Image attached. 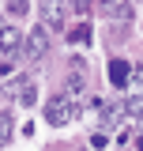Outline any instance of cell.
I'll return each mask as SVG.
<instances>
[{"mask_svg":"<svg viewBox=\"0 0 143 151\" xmlns=\"http://www.w3.org/2000/svg\"><path fill=\"white\" fill-rule=\"evenodd\" d=\"M75 113H79V106H75V98H72V94H53V98L45 102V121H49L53 129L72 125V121H75Z\"/></svg>","mask_w":143,"mask_h":151,"instance_id":"cell-1","label":"cell"},{"mask_svg":"<svg viewBox=\"0 0 143 151\" xmlns=\"http://www.w3.org/2000/svg\"><path fill=\"white\" fill-rule=\"evenodd\" d=\"M19 49H23V34L15 27H4L0 30V57H8V64H11V57H19Z\"/></svg>","mask_w":143,"mask_h":151,"instance_id":"cell-2","label":"cell"},{"mask_svg":"<svg viewBox=\"0 0 143 151\" xmlns=\"http://www.w3.org/2000/svg\"><path fill=\"white\" fill-rule=\"evenodd\" d=\"M38 12L45 15V27H64V15H68V4H41Z\"/></svg>","mask_w":143,"mask_h":151,"instance_id":"cell-3","label":"cell"},{"mask_svg":"<svg viewBox=\"0 0 143 151\" xmlns=\"http://www.w3.org/2000/svg\"><path fill=\"white\" fill-rule=\"evenodd\" d=\"M45 45H49V34H45V27H38L34 34L26 38V53H30V57H41V53H45Z\"/></svg>","mask_w":143,"mask_h":151,"instance_id":"cell-4","label":"cell"},{"mask_svg":"<svg viewBox=\"0 0 143 151\" xmlns=\"http://www.w3.org/2000/svg\"><path fill=\"white\" fill-rule=\"evenodd\" d=\"M124 102H109L106 106V113H102V121H106V129H117V125H121V121H124Z\"/></svg>","mask_w":143,"mask_h":151,"instance_id":"cell-5","label":"cell"},{"mask_svg":"<svg viewBox=\"0 0 143 151\" xmlns=\"http://www.w3.org/2000/svg\"><path fill=\"white\" fill-rule=\"evenodd\" d=\"M128 102H143V68L128 76Z\"/></svg>","mask_w":143,"mask_h":151,"instance_id":"cell-6","label":"cell"},{"mask_svg":"<svg viewBox=\"0 0 143 151\" xmlns=\"http://www.w3.org/2000/svg\"><path fill=\"white\" fill-rule=\"evenodd\" d=\"M109 72H113V83H117V87H128V64L124 60H113Z\"/></svg>","mask_w":143,"mask_h":151,"instance_id":"cell-7","label":"cell"},{"mask_svg":"<svg viewBox=\"0 0 143 151\" xmlns=\"http://www.w3.org/2000/svg\"><path fill=\"white\" fill-rule=\"evenodd\" d=\"M106 12L113 19H124V15H132V8H128V4H106Z\"/></svg>","mask_w":143,"mask_h":151,"instance_id":"cell-8","label":"cell"},{"mask_svg":"<svg viewBox=\"0 0 143 151\" xmlns=\"http://www.w3.org/2000/svg\"><path fill=\"white\" fill-rule=\"evenodd\" d=\"M8 132H11V117H8V113H0V144L8 140Z\"/></svg>","mask_w":143,"mask_h":151,"instance_id":"cell-9","label":"cell"},{"mask_svg":"<svg viewBox=\"0 0 143 151\" xmlns=\"http://www.w3.org/2000/svg\"><path fill=\"white\" fill-rule=\"evenodd\" d=\"M8 12H11V15H23V12H26V4H23V0H11V4H8Z\"/></svg>","mask_w":143,"mask_h":151,"instance_id":"cell-10","label":"cell"},{"mask_svg":"<svg viewBox=\"0 0 143 151\" xmlns=\"http://www.w3.org/2000/svg\"><path fill=\"white\" fill-rule=\"evenodd\" d=\"M139 136H143V117H139Z\"/></svg>","mask_w":143,"mask_h":151,"instance_id":"cell-11","label":"cell"},{"mask_svg":"<svg viewBox=\"0 0 143 151\" xmlns=\"http://www.w3.org/2000/svg\"><path fill=\"white\" fill-rule=\"evenodd\" d=\"M0 30H4V23H0Z\"/></svg>","mask_w":143,"mask_h":151,"instance_id":"cell-12","label":"cell"}]
</instances>
